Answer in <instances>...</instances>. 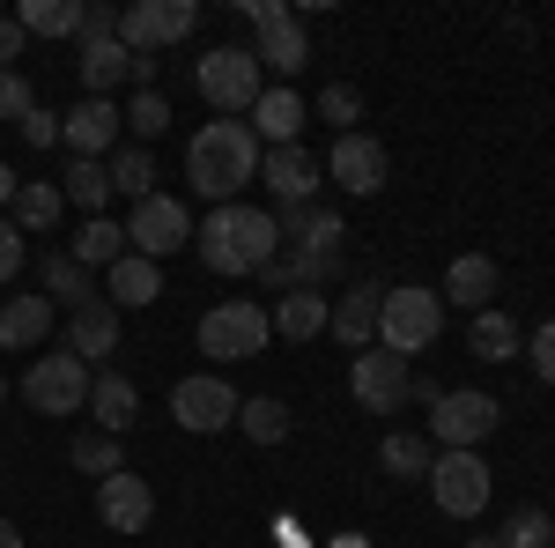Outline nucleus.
I'll use <instances>...</instances> for the list:
<instances>
[{
  "label": "nucleus",
  "instance_id": "obj_1",
  "mask_svg": "<svg viewBox=\"0 0 555 548\" xmlns=\"http://www.w3.org/2000/svg\"><path fill=\"white\" fill-rule=\"evenodd\" d=\"M259 133L245 119H208V127L185 141V178H193V193H208L215 208H230L237 201V186H253L259 178Z\"/></svg>",
  "mask_w": 555,
  "mask_h": 548
},
{
  "label": "nucleus",
  "instance_id": "obj_2",
  "mask_svg": "<svg viewBox=\"0 0 555 548\" xmlns=\"http://www.w3.org/2000/svg\"><path fill=\"white\" fill-rule=\"evenodd\" d=\"M193 245H201V259H208L215 275H259L267 259L282 253V222L267 208H215L201 230H193Z\"/></svg>",
  "mask_w": 555,
  "mask_h": 548
},
{
  "label": "nucleus",
  "instance_id": "obj_3",
  "mask_svg": "<svg viewBox=\"0 0 555 548\" xmlns=\"http://www.w3.org/2000/svg\"><path fill=\"white\" fill-rule=\"evenodd\" d=\"M193 82H201V97H208L222 119H253V104L267 97V75H259L253 44H215V52H201Z\"/></svg>",
  "mask_w": 555,
  "mask_h": 548
},
{
  "label": "nucleus",
  "instance_id": "obj_4",
  "mask_svg": "<svg viewBox=\"0 0 555 548\" xmlns=\"http://www.w3.org/2000/svg\"><path fill=\"white\" fill-rule=\"evenodd\" d=\"M437 334H444V296H437V290H385L378 348H392V356L408 364V356H423Z\"/></svg>",
  "mask_w": 555,
  "mask_h": 548
},
{
  "label": "nucleus",
  "instance_id": "obj_5",
  "mask_svg": "<svg viewBox=\"0 0 555 548\" xmlns=\"http://www.w3.org/2000/svg\"><path fill=\"white\" fill-rule=\"evenodd\" d=\"M267 341H274V319L259 311L253 296H230V304H215L208 319H201V356H215V364L267 356Z\"/></svg>",
  "mask_w": 555,
  "mask_h": 548
},
{
  "label": "nucleus",
  "instance_id": "obj_6",
  "mask_svg": "<svg viewBox=\"0 0 555 548\" xmlns=\"http://www.w3.org/2000/svg\"><path fill=\"white\" fill-rule=\"evenodd\" d=\"M253 60H259V75H304L311 38H304L297 8H282V0H253Z\"/></svg>",
  "mask_w": 555,
  "mask_h": 548
},
{
  "label": "nucleus",
  "instance_id": "obj_7",
  "mask_svg": "<svg viewBox=\"0 0 555 548\" xmlns=\"http://www.w3.org/2000/svg\"><path fill=\"white\" fill-rule=\"evenodd\" d=\"M89 371L75 348H60V356H38L30 371H23V400L38 408V416H75V408H89Z\"/></svg>",
  "mask_w": 555,
  "mask_h": 548
},
{
  "label": "nucleus",
  "instance_id": "obj_8",
  "mask_svg": "<svg viewBox=\"0 0 555 548\" xmlns=\"http://www.w3.org/2000/svg\"><path fill=\"white\" fill-rule=\"evenodd\" d=\"M429 497H437V511H452V519H481L489 497H496V474H489L481 453H437V467H429Z\"/></svg>",
  "mask_w": 555,
  "mask_h": 548
},
{
  "label": "nucleus",
  "instance_id": "obj_9",
  "mask_svg": "<svg viewBox=\"0 0 555 548\" xmlns=\"http://www.w3.org/2000/svg\"><path fill=\"white\" fill-rule=\"evenodd\" d=\"M408 385H415V371H408L392 348H356V356H348V393H356V408H371V416H400V408H408Z\"/></svg>",
  "mask_w": 555,
  "mask_h": 548
},
{
  "label": "nucleus",
  "instance_id": "obj_10",
  "mask_svg": "<svg viewBox=\"0 0 555 548\" xmlns=\"http://www.w3.org/2000/svg\"><path fill=\"white\" fill-rule=\"evenodd\" d=\"M185 238H193V215L178 208L171 193L133 201V215H127V253H141V259H156V267H164V259H171Z\"/></svg>",
  "mask_w": 555,
  "mask_h": 548
},
{
  "label": "nucleus",
  "instance_id": "obj_11",
  "mask_svg": "<svg viewBox=\"0 0 555 548\" xmlns=\"http://www.w3.org/2000/svg\"><path fill=\"white\" fill-rule=\"evenodd\" d=\"M496 422H504V408H496L489 393H444V400L429 408V445H444V453H474Z\"/></svg>",
  "mask_w": 555,
  "mask_h": 548
},
{
  "label": "nucleus",
  "instance_id": "obj_12",
  "mask_svg": "<svg viewBox=\"0 0 555 548\" xmlns=\"http://www.w3.org/2000/svg\"><path fill=\"white\" fill-rule=\"evenodd\" d=\"M171 416H178V430L208 437V430H230V422H237V393L215 379V371H201V379H178V385H171Z\"/></svg>",
  "mask_w": 555,
  "mask_h": 548
},
{
  "label": "nucleus",
  "instance_id": "obj_13",
  "mask_svg": "<svg viewBox=\"0 0 555 548\" xmlns=\"http://www.w3.org/2000/svg\"><path fill=\"white\" fill-rule=\"evenodd\" d=\"M96 519L112 526V534H149V519H156V489L141 482V474H104L96 482Z\"/></svg>",
  "mask_w": 555,
  "mask_h": 548
},
{
  "label": "nucleus",
  "instance_id": "obj_14",
  "mask_svg": "<svg viewBox=\"0 0 555 548\" xmlns=\"http://www.w3.org/2000/svg\"><path fill=\"white\" fill-rule=\"evenodd\" d=\"M378 311H385V282H356V290L334 296V311H326V334L341 341L348 356H356V348H378Z\"/></svg>",
  "mask_w": 555,
  "mask_h": 548
},
{
  "label": "nucleus",
  "instance_id": "obj_15",
  "mask_svg": "<svg viewBox=\"0 0 555 548\" xmlns=\"http://www.w3.org/2000/svg\"><path fill=\"white\" fill-rule=\"evenodd\" d=\"M326 178H334L341 193H356V201H371V193L385 186V149L371 141V133H341L334 156H326Z\"/></svg>",
  "mask_w": 555,
  "mask_h": 548
},
{
  "label": "nucleus",
  "instance_id": "obj_16",
  "mask_svg": "<svg viewBox=\"0 0 555 548\" xmlns=\"http://www.w3.org/2000/svg\"><path fill=\"white\" fill-rule=\"evenodd\" d=\"M60 141L89 156V164H104V149H119V104L112 97H82L67 119H60Z\"/></svg>",
  "mask_w": 555,
  "mask_h": 548
},
{
  "label": "nucleus",
  "instance_id": "obj_17",
  "mask_svg": "<svg viewBox=\"0 0 555 548\" xmlns=\"http://www.w3.org/2000/svg\"><path fill=\"white\" fill-rule=\"evenodd\" d=\"M304 119H311V112H304V97L274 82V89L253 104V119H245V127L259 133V149H297V127H304Z\"/></svg>",
  "mask_w": 555,
  "mask_h": 548
},
{
  "label": "nucleus",
  "instance_id": "obj_18",
  "mask_svg": "<svg viewBox=\"0 0 555 548\" xmlns=\"http://www.w3.org/2000/svg\"><path fill=\"white\" fill-rule=\"evenodd\" d=\"M274 222H282V245H289V253H341V238H348L341 215L311 208V201H304V208H282Z\"/></svg>",
  "mask_w": 555,
  "mask_h": 548
},
{
  "label": "nucleus",
  "instance_id": "obj_19",
  "mask_svg": "<svg viewBox=\"0 0 555 548\" xmlns=\"http://www.w3.org/2000/svg\"><path fill=\"white\" fill-rule=\"evenodd\" d=\"M259 178L274 186L282 208H304V201L319 193V164H311L304 149H267V156H259Z\"/></svg>",
  "mask_w": 555,
  "mask_h": 548
},
{
  "label": "nucleus",
  "instance_id": "obj_20",
  "mask_svg": "<svg viewBox=\"0 0 555 548\" xmlns=\"http://www.w3.org/2000/svg\"><path fill=\"white\" fill-rule=\"evenodd\" d=\"M89 416H96V430H104V437H127L133 416H141V393H133V379H119V371H96V379H89Z\"/></svg>",
  "mask_w": 555,
  "mask_h": 548
},
{
  "label": "nucleus",
  "instance_id": "obj_21",
  "mask_svg": "<svg viewBox=\"0 0 555 548\" xmlns=\"http://www.w3.org/2000/svg\"><path fill=\"white\" fill-rule=\"evenodd\" d=\"M444 304H467V311H489V296H496V259L489 253H460L444 267Z\"/></svg>",
  "mask_w": 555,
  "mask_h": 548
},
{
  "label": "nucleus",
  "instance_id": "obj_22",
  "mask_svg": "<svg viewBox=\"0 0 555 548\" xmlns=\"http://www.w3.org/2000/svg\"><path fill=\"white\" fill-rule=\"evenodd\" d=\"M52 334V296H8L0 304V348L15 356V348H38Z\"/></svg>",
  "mask_w": 555,
  "mask_h": 548
},
{
  "label": "nucleus",
  "instance_id": "obj_23",
  "mask_svg": "<svg viewBox=\"0 0 555 548\" xmlns=\"http://www.w3.org/2000/svg\"><path fill=\"white\" fill-rule=\"evenodd\" d=\"M67 348L82 356V364H96V356H112L119 348V311L96 296V304H82L75 319H67Z\"/></svg>",
  "mask_w": 555,
  "mask_h": 548
},
{
  "label": "nucleus",
  "instance_id": "obj_24",
  "mask_svg": "<svg viewBox=\"0 0 555 548\" xmlns=\"http://www.w3.org/2000/svg\"><path fill=\"white\" fill-rule=\"evenodd\" d=\"M518 348H526V334H518V319L512 311H474V327H467V356H481V364H512Z\"/></svg>",
  "mask_w": 555,
  "mask_h": 548
},
{
  "label": "nucleus",
  "instance_id": "obj_25",
  "mask_svg": "<svg viewBox=\"0 0 555 548\" xmlns=\"http://www.w3.org/2000/svg\"><path fill=\"white\" fill-rule=\"evenodd\" d=\"M326 311H334V296H319V290H289V296H274V334H289V341H311V334H326Z\"/></svg>",
  "mask_w": 555,
  "mask_h": 548
},
{
  "label": "nucleus",
  "instance_id": "obj_26",
  "mask_svg": "<svg viewBox=\"0 0 555 548\" xmlns=\"http://www.w3.org/2000/svg\"><path fill=\"white\" fill-rule=\"evenodd\" d=\"M156 296H164V267H156V259H141V253L112 259V304H119V311H141V304H156Z\"/></svg>",
  "mask_w": 555,
  "mask_h": 548
},
{
  "label": "nucleus",
  "instance_id": "obj_27",
  "mask_svg": "<svg viewBox=\"0 0 555 548\" xmlns=\"http://www.w3.org/2000/svg\"><path fill=\"white\" fill-rule=\"evenodd\" d=\"M60 201H67V193H60L52 178H23L15 201H8V222H15L23 238H30V230H52V222H60Z\"/></svg>",
  "mask_w": 555,
  "mask_h": 548
},
{
  "label": "nucleus",
  "instance_id": "obj_28",
  "mask_svg": "<svg viewBox=\"0 0 555 548\" xmlns=\"http://www.w3.org/2000/svg\"><path fill=\"white\" fill-rule=\"evenodd\" d=\"M23 38H82V0H23Z\"/></svg>",
  "mask_w": 555,
  "mask_h": 548
},
{
  "label": "nucleus",
  "instance_id": "obj_29",
  "mask_svg": "<svg viewBox=\"0 0 555 548\" xmlns=\"http://www.w3.org/2000/svg\"><path fill=\"white\" fill-rule=\"evenodd\" d=\"M119 44H127L133 60H156V52H164V0H133V8H119Z\"/></svg>",
  "mask_w": 555,
  "mask_h": 548
},
{
  "label": "nucleus",
  "instance_id": "obj_30",
  "mask_svg": "<svg viewBox=\"0 0 555 548\" xmlns=\"http://www.w3.org/2000/svg\"><path fill=\"white\" fill-rule=\"evenodd\" d=\"M127 67H133V52H127L119 38H104V44H82V89H89V97H112Z\"/></svg>",
  "mask_w": 555,
  "mask_h": 548
},
{
  "label": "nucleus",
  "instance_id": "obj_31",
  "mask_svg": "<svg viewBox=\"0 0 555 548\" xmlns=\"http://www.w3.org/2000/svg\"><path fill=\"white\" fill-rule=\"evenodd\" d=\"M67 253L82 259V267H112V259H127V230H119V222H104V215H89Z\"/></svg>",
  "mask_w": 555,
  "mask_h": 548
},
{
  "label": "nucleus",
  "instance_id": "obj_32",
  "mask_svg": "<svg viewBox=\"0 0 555 548\" xmlns=\"http://www.w3.org/2000/svg\"><path fill=\"white\" fill-rule=\"evenodd\" d=\"M237 430H245L253 445H282V437H289V408H282L274 393H259V400H237Z\"/></svg>",
  "mask_w": 555,
  "mask_h": 548
},
{
  "label": "nucleus",
  "instance_id": "obj_33",
  "mask_svg": "<svg viewBox=\"0 0 555 548\" xmlns=\"http://www.w3.org/2000/svg\"><path fill=\"white\" fill-rule=\"evenodd\" d=\"M44 296H60V304H75V311H82V304H96V290H89V267L75 253H52L44 259Z\"/></svg>",
  "mask_w": 555,
  "mask_h": 548
},
{
  "label": "nucleus",
  "instance_id": "obj_34",
  "mask_svg": "<svg viewBox=\"0 0 555 548\" xmlns=\"http://www.w3.org/2000/svg\"><path fill=\"white\" fill-rule=\"evenodd\" d=\"M60 193H67V201H75L82 215H104V201H112V170H104V164H89V156H75V164H67V186H60Z\"/></svg>",
  "mask_w": 555,
  "mask_h": 548
},
{
  "label": "nucleus",
  "instance_id": "obj_35",
  "mask_svg": "<svg viewBox=\"0 0 555 548\" xmlns=\"http://www.w3.org/2000/svg\"><path fill=\"white\" fill-rule=\"evenodd\" d=\"M104 170H112V193H127V201H149L156 193V156L149 149H119Z\"/></svg>",
  "mask_w": 555,
  "mask_h": 548
},
{
  "label": "nucleus",
  "instance_id": "obj_36",
  "mask_svg": "<svg viewBox=\"0 0 555 548\" xmlns=\"http://www.w3.org/2000/svg\"><path fill=\"white\" fill-rule=\"evenodd\" d=\"M378 460H385V474H408V482H415V474L437 467V445H429V437H408V430H392V437L378 445Z\"/></svg>",
  "mask_w": 555,
  "mask_h": 548
},
{
  "label": "nucleus",
  "instance_id": "obj_37",
  "mask_svg": "<svg viewBox=\"0 0 555 548\" xmlns=\"http://www.w3.org/2000/svg\"><path fill=\"white\" fill-rule=\"evenodd\" d=\"M496 541H504V548H555V519L526 505V511H512V519H504V534H496Z\"/></svg>",
  "mask_w": 555,
  "mask_h": 548
},
{
  "label": "nucleus",
  "instance_id": "obj_38",
  "mask_svg": "<svg viewBox=\"0 0 555 548\" xmlns=\"http://www.w3.org/2000/svg\"><path fill=\"white\" fill-rule=\"evenodd\" d=\"M119 119H127L141 141H156V133L171 127V104H164V89H133V104L119 112Z\"/></svg>",
  "mask_w": 555,
  "mask_h": 548
},
{
  "label": "nucleus",
  "instance_id": "obj_39",
  "mask_svg": "<svg viewBox=\"0 0 555 548\" xmlns=\"http://www.w3.org/2000/svg\"><path fill=\"white\" fill-rule=\"evenodd\" d=\"M75 467H82V474H96V482H104V474H119V437H104V430H89V437H75Z\"/></svg>",
  "mask_w": 555,
  "mask_h": 548
},
{
  "label": "nucleus",
  "instance_id": "obj_40",
  "mask_svg": "<svg viewBox=\"0 0 555 548\" xmlns=\"http://www.w3.org/2000/svg\"><path fill=\"white\" fill-rule=\"evenodd\" d=\"M319 119H326V127H341V133H356V119H363V97H356L348 82H334L326 97H319Z\"/></svg>",
  "mask_w": 555,
  "mask_h": 548
},
{
  "label": "nucleus",
  "instance_id": "obj_41",
  "mask_svg": "<svg viewBox=\"0 0 555 548\" xmlns=\"http://www.w3.org/2000/svg\"><path fill=\"white\" fill-rule=\"evenodd\" d=\"M119 38V8L112 0H82V44H104Z\"/></svg>",
  "mask_w": 555,
  "mask_h": 548
},
{
  "label": "nucleus",
  "instance_id": "obj_42",
  "mask_svg": "<svg viewBox=\"0 0 555 548\" xmlns=\"http://www.w3.org/2000/svg\"><path fill=\"white\" fill-rule=\"evenodd\" d=\"M0 119H15V127H23V119H30V82H23V75H15V67H8V75H0Z\"/></svg>",
  "mask_w": 555,
  "mask_h": 548
},
{
  "label": "nucleus",
  "instance_id": "obj_43",
  "mask_svg": "<svg viewBox=\"0 0 555 548\" xmlns=\"http://www.w3.org/2000/svg\"><path fill=\"white\" fill-rule=\"evenodd\" d=\"M23 259H30V245H23V230L0 215V282H15L23 275Z\"/></svg>",
  "mask_w": 555,
  "mask_h": 548
},
{
  "label": "nucleus",
  "instance_id": "obj_44",
  "mask_svg": "<svg viewBox=\"0 0 555 548\" xmlns=\"http://www.w3.org/2000/svg\"><path fill=\"white\" fill-rule=\"evenodd\" d=\"M193 23H201V8H193V0H164V44L193 38Z\"/></svg>",
  "mask_w": 555,
  "mask_h": 548
},
{
  "label": "nucleus",
  "instance_id": "obj_45",
  "mask_svg": "<svg viewBox=\"0 0 555 548\" xmlns=\"http://www.w3.org/2000/svg\"><path fill=\"white\" fill-rule=\"evenodd\" d=\"M526 356H533V379L555 385V319H548V327H533V348H526Z\"/></svg>",
  "mask_w": 555,
  "mask_h": 548
},
{
  "label": "nucleus",
  "instance_id": "obj_46",
  "mask_svg": "<svg viewBox=\"0 0 555 548\" xmlns=\"http://www.w3.org/2000/svg\"><path fill=\"white\" fill-rule=\"evenodd\" d=\"M23 141H30V149H52V141H60V119L30 104V119H23Z\"/></svg>",
  "mask_w": 555,
  "mask_h": 548
},
{
  "label": "nucleus",
  "instance_id": "obj_47",
  "mask_svg": "<svg viewBox=\"0 0 555 548\" xmlns=\"http://www.w3.org/2000/svg\"><path fill=\"white\" fill-rule=\"evenodd\" d=\"M15 52H23V23H15V15H0V75H8V60H15Z\"/></svg>",
  "mask_w": 555,
  "mask_h": 548
},
{
  "label": "nucleus",
  "instance_id": "obj_48",
  "mask_svg": "<svg viewBox=\"0 0 555 548\" xmlns=\"http://www.w3.org/2000/svg\"><path fill=\"white\" fill-rule=\"evenodd\" d=\"M408 400H423V408H437V400H444V385H437V379H423V371H415V385H408Z\"/></svg>",
  "mask_w": 555,
  "mask_h": 548
},
{
  "label": "nucleus",
  "instance_id": "obj_49",
  "mask_svg": "<svg viewBox=\"0 0 555 548\" xmlns=\"http://www.w3.org/2000/svg\"><path fill=\"white\" fill-rule=\"evenodd\" d=\"M15 186H23V178H15V170L0 164V215H8V201H15Z\"/></svg>",
  "mask_w": 555,
  "mask_h": 548
},
{
  "label": "nucleus",
  "instance_id": "obj_50",
  "mask_svg": "<svg viewBox=\"0 0 555 548\" xmlns=\"http://www.w3.org/2000/svg\"><path fill=\"white\" fill-rule=\"evenodd\" d=\"M0 548H23V534H15V526H8V519H0Z\"/></svg>",
  "mask_w": 555,
  "mask_h": 548
},
{
  "label": "nucleus",
  "instance_id": "obj_51",
  "mask_svg": "<svg viewBox=\"0 0 555 548\" xmlns=\"http://www.w3.org/2000/svg\"><path fill=\"white\" fill-rule=\"evenodd\" d=\"M467 548H504V541H496V534H474V541Z\"/></svg>",
  "mask_w": 555,
  "mask_h": 548
},
{
  "label": "nucleus",
  "instance_id": "obj_52",
  "mask_svg": "<svg viewBox=\"0 0 555 548\" xmlns=\"http://www.w3.org/2000/svg\"><path fill=\"white\" fill-rule=\"evenodd\" d=\"M0 400H8V379H0Z\"/></svg>",
  "mask_w": 555,
  "mask_h": 548
}]
</instances>
